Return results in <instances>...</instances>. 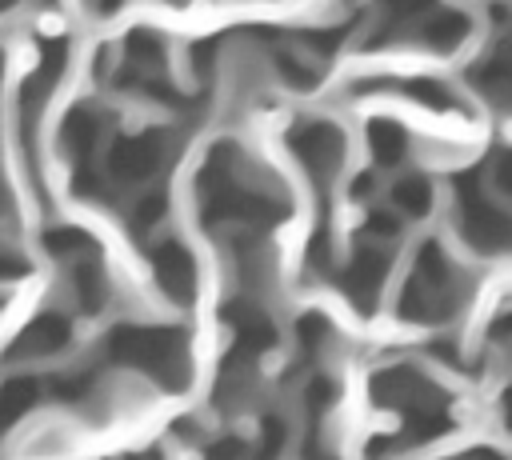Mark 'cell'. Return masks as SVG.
Returning <instances> with one entry per match:
<instances>
[{"label": "cell", "instance_id": "1", "mask_svg": "<svg viewBox=\"0 0 512 460\" xmlns=\"http://www.w3.org/2000/svg\"><path fill=\"white\" fill-rule=\"evenodd\" d=\"M112 356L152 372L156 380L164 376L172 388L184 384V344L168 328H120L112 336Z\"/></svg>", "mask_w": 512, "mask_h": 460}, {"label": "cell", "instance_id": "4", "mask_svg": "<svg viewBox=\"0 0 512 460\" xmlns=\"http://www.w3.org/2000/svg\"><path fill=\"white\" fill-rule=\"evenodd\" d=\"M508 424H512V396H508Z\"/></svg>", "mask_w": 512, "mask_h": 460}, {"label": "cell", "instance_id": "2", "mask_svg": "<svg viewBox=\"0 0 512 460\" xmlns=\"http://www.w3.org/2000/svg\"><path fill=\"white\" fill-rule=\"evenodd\" d=\"M68 336H72L68 320H64V316H56V312H44V316H36V320L20 332V340H16V348H12V356L28 360V356L60 352V348L68 344Z\"/></svg>", "mask_w": 512, "mask_h": 460}, {"label": "cell", "instance_id": "3", "mask_svg": "<svg viewBox=\"0 0 512 460\" xmlns=\"http://www.w3.org/2000/svg\"><path fill=\"white\" fill-rule=\"evenodd\" d=\"M152 268H156V284L176 296V300H188L192 296V284H196V268H192V256L180 248V244H164L156 256H152Z\"/></svg>", "mask_w": 512, "mask_h": 460}]
</instances>
